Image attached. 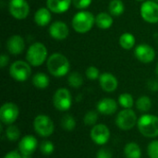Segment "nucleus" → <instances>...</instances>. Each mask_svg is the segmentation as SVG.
Returning a JSON list of instances; mask_svg holds the SVG:
<instances>
[{"mask_svg": "<svg viewBox=\"0 0 158 158\" xmlns=\"http://www.w3.org/2000/svg\"><path fill=\"white\" fill-rule=\"evenodd\" d=\"M154 1H156V2H158V0H154Z\"/></svg>", "mask_w": 158, "mask_h": 158, "instance_id": "79ce46f5", "label": "nucleus"}, {"mask_svg": "<svg viewBox=\"0 0 158 158\" xmlns=\"http://www.w3.org/2000/svg\"><path fill=\"white\" fill-rule=\"evenodd\" d=\"M147 87L152 92H157L158 91V81L156 80H150L147 82Z\"/></svg>", "mask_w": 158, "mask_h": 158, "instance_id": "e433bc0d", "label": "nucleus"}, {"mask_svg": "<svg viewBox=\"0 0 158 158\" xmlns=\"http://www.w3.org/2000/svg\"><path fill=\"white\" fill-rule=\"evenodd\" d=\"M95 24L99 29L107 30L113 24V18L109 13L100 12L95 17Z\"/></svg>", "mask_w": 158, "mask_h": 158, "instance_id": "412c9836", "label": "nucleus"}, {"mask_svg": "<svg viewBox=\"0 0 158 158\" xmlns=\"http://www.w3.org/2000/svg\"><path fill=\"white\" fill-rule=\"evenodd\" d=\"M31 81H32L33 86L37 89H40V90H44V89L47 88L49 86V83H50L49 77L43 72L36 73L32 77Z\"/></svg>", "mask_w": 158, "mask_h": 158, "instance_id": "5701e85b", "label": "nucleus"}, {"mask_svg": "<svg viewBox=\"0 0 158 158\" xmlns=\"http://www.w3.org/2000/svg\"><path fill=\"white\" fill-rule=\"evenodd\" d=\"M31 65L28 62L18 60L11 64L9 68V74L12 79L17 81H26L31 73Z\"/></svg>", "mask_w": 158, "mask_h": 158, "instance_id": "423d86ee", "label": "nucleus"}, {"mask_svg": "<svg viewBox=\"0 0 158 158\" xmlns=\"http://www.w3.org/2000/svg\"><path fill=\"white\" fill-rule=\"evenodd\" d=\"M68 82L69 86L72 88H80L83 84V79L78 71H74L69 75Z\"/></svg>", "mask_w": 158, "mask_h": 158, "instance_id": "c756f323", "label": "nucleus"}, {"mask_svg": "<svg viewBox=\"0 0 158 158\" xmlns=\"http://www.w3.org/2000/svg\"><path fill=\"white\" fill-rule=\"evenodd\" d=\"M38 141L33 135L23 136L19 143V151L22 158H31L33 153L37 149Z\"/></svg>", "mask_w": 158, "mask_h": 158, "instance_id": "9b49d317", "label": "nucleus"}, {"mask_svg": "<svg viewBox=\"0 0 158 158\" xmlns=\"http://www.w3.org/2000/svg\"><path fill=\"white\" fill-rule=\"evenodd\" d=\"M97 120H98V114L96 111H94V110L88 111L85 114L84 118H83L84 124L86 126H94L96 125Z\"/></svg>", "mask_w": 158, "mask_h": 158, "instance_id": "7c9ffc66", "label": "nucleus"}, {"mask_svg": "<svg viewBox=\"0 0 158 158\" xmlns=\"http://www.w3.org/2000/svg\"><path fill=\"white\" fill-rule=\"evenodd\" d=\"M7 51L14 56L20 55L25 48V42L23 38L19 34H14L10 36L6 44Z\"/></svg>", "mask_w": 158, "mask_h": 158, "instance_id": "dca6fc26", "label": "nucleus"}, {"mask_svg": "<svg viewBox=\"0 0 158 158\" xmlns=\"http://www.w3.org/2000/svg\"><path fill=\"white\" fill-rule=\"evenodd\" d=\"M26 59L32 67H39L43 65L47 59V48L40 42L31 44L26 53Z\"/></svg>", "mask_w": 158, "mask_h": 158, "instance_id": "20e7f679", "label": "nucleus"}, {"mask_svg": "<svg viewBox=\"0 0 158 158\" xmlns=\"http://www.w3.org/2000/svg\"><path fill=\"white\" fill-rule=\"evenodd\" d=\"M141 16L143 20L148 23L158 22V4L156 1H144L140 9Z\"/></svg>", "mask_w": 158, "mask_h": 158, "instance_id": "9d476101", "label": "nucleus"}, {"mask_svg": "<svg viewBox=\"0 0 158 158\" xmlns=\"http://www.w3.org/2000/svg\"><path fill=\"white\" fill-rule=\"evenodd\" d=\"M124 156L126 158H141L142 149L137 143H128L124 147Z\"/></svg>", "mask_w": 158, "mask_h": 158, "instance_id": "4be33fe9", "label": "nucleus"}, {"mask_svg": "<svg viewBox=\"0 0 158 158\" xmlns=\"http://www.w3.org/2000/svg\"><path fill=\"white\" fill-rule=\"evenodd\" d=\"M72 0H46V6L51 12L60 14L69 10Z\"/></svg>", "mask_w": 158, "mask_h": 158, "instance_id": "6ab92c4d", "label": "nucleus"}, {"mask_svg": "<svg viewBox=\"0 0 158 158\" xmlns=\"http://www.w3.org/2000/svg\"><path fill=\"white\" fill-rule=\"evenodd\" d=\"M134 56L140 62L147 64L154 61L156 57V51L151 45L147 44H141L135 47Z\"/></svg>", "mask_w": 158, "mask_h": 158, "instance_id": "4468645a", "label": "nucleus"}, {"mask_svg": "<svg viewBox=\"0 0 158 158\" xmlns=\"http://www.w3.org/2000/svg\"><path fill=\"white\" fill-rule=\"evenodd\" d=\"M5 135L6 139L10 142H16L20 137V131L18 126L11 124L6 126V129L5 131Z\"/></svg>", "mask_w": 158, "mask_h": 158, "instance_id": "a878e982", "label": "nucleus"}, {"mask_svg": "<svg viewBox=\"0 0 158 158\" xmlns=\"http://www.w3.org/2000/svg\"><path fill=\"white\" fill-rule=\"evenodd\" d=\"M19 115V107L14 103H5L0 108V120L3 124L6 126L14 124V122L18 119Z\"/></svg>", "mask_w": 158, "mask_h": 158, "instance_id": "1a4fd4ad", "label": "nucleus"}, {"mask_svg": "<svg viewBox=\"0 0 158 158\" xmlns=\"http://www.w3.org/2000/svg\"><path fill=\"white\" fill-rule=\"evenodd\" d=\"M61 127L66 131H72L76 128V119L71 115L67 114L61 118Z\"/></svg>", "mask_w": 158, "mask_h": 158, "instance_id": "cd10ccee", "label": "nucleus"}, {"mask_svg": "<svg viewBox=\"0 0 158 158\" xmlns=\"http://www.w3.org/2000/svg\"><path fill=\"white\" fill-rule=\"evenodd\" d=\"M72 28L78 33H86L92 30L95 24L94 15L87 10H81L72 18Z\"/></svg>", "mask_w": 158, "mask_h": 158, "instance_id": "f03ea898", "label": "nucleus"}, {"mask_svg": "<svg viewBox=\"0 0 158 158\" xmlns=\"http://www.w3.org/2000/svg\"><path fill=\"white\" fill-rule=\"evenodd\" d=\"M119 44L125 50H131L135 45V37L131 32H124L119 37Z\"/></svg>", "mask_w": 158, "mask_h": 158, "instance_id": "b1692460", "label": "nucleus"}, {"mask_svg": "<svg viewBox=\"0 0 158 158\" xmlns=\"http://www.w3.org/2000/svg\"><path fill=\"white\" fill-rule=\"evenodd\" d=\"M96 158H112V153L107 148H101L96 154Z\"/></svg>", "mask_w": 158, "mask_h": 158, "instance_id": "c9c22d12", "label": "nucleus"}, {"mask_svg": "<svg viewBox=\"0 0 158 158\" xmlns=\"http://www.w3.org/2000/svg\"><path fill=\"white\" fill-rule=\"evenodd\" d=\"M33 129L34 131L43 138L51 136L55 131V125L53 120L47 115H38L34 118L33 120Z\"/></svg>", "mask_w": 158, "mask_h": 158, "instance_id": "39448f33", "label": "nucleus"}, {"mask_svg": "<svg viewBox=\"0 0 158 158\" xmlns=\"http://www.w3.org/2000/svg\"><path fill=\"white\" fill-rule=\"evenodd\" d=\"M8 9L11 16L17 19H24L30 13V6L26 0H10Z\"/></svg>", "mask_w": 158, "mask_h": 158, "instance_id": "f8f14e48", "label": "nucleus"}, {"mask_svg": "<svg viewBox=\"0 0 158 158\" xmlns=\"http://www.w3.org/2000/svg\"><path fill=\"white\" fill-rule=\"evenodd\" d=\"M156 75H157L158 77V63L157 65H156Z\"/></svg>", "mask_w": 158, "mask_h": 158, "instance_id": "ea45409f", "label": "nucleus"}, {"mask_svg": "<svg viewBox=\"0 0 158 158\" xmlns=\"http://www.w3.org/2000/svg\"><path fill=\"white\" fill-rule=\"evenodd\" d=\"M85 75L86 77L89 79V80H92V81H94L96 79H99L100 77V72H99V69L94 66H90L86 69V71H85Z\"/></svg>", "mask_w": 158, "mask_h": 158, "instance_id": "72a5a7b5", "label": "nucleus"}, {"mask_svg": "<svg viewBox=\"0 0 158 158\" xmlns=\"http://www.w3.org/2000/svg\"><path fill=\"white\" fill-rule=\"evenodd\" d=\"M39 148H40L41 153L44 156H50L55 151V145L50 141H43L41 143Z\"/></svg>", "mask_w": 158, "mask_h": 158, "instance_id": "2f4dec72", "label": "nucleus"}, {"mask_svg": "<svg viewBox=\"0 0 158 158\" xmlns=\"http://www.w3.org/2000/svg\"><path fill=\"white\" fill-rule=\"evenodd\" d=\"M53 104L56 110L65 112L72 106V96L70 92L66 88L57 89L53 96Z\"/></svg>", "mask_w": 158, "mask_h": 158, "instance_id": "0eeeda50", "label": "nucleus"}, {"mask_svg": "<svg viewBox=\"0 0 158 158\" xmlns=\"http://www.w3.org/2000/svg\"><path fill=\"white\" fill-rule=\"evenodd\" d=\"M48 31H49L50 36L53 39L57 40V41L65 40L69 33V30L68 25L65 22L59 21V20L53 22L50 25Z\"/></svg>", "mask_w": 158, "mask_h": 158, "instance_id": "2eb2a0df", "label": "nucleus"}, {"mask_svg": "<svg viewBox=\"0 0 158 158\" xmlns=\"http://www.w3.org/2000/svg\"><path fill=\"white\" fill-rule=\"evenodd\" d=\"M51 19L52 15L48 7H40L34 14V22L40 27H44L48 25Z\"/></svg>", "mask_w": 158, "mask_h": 158, "instance_id": "aec40b11", "label": "nucleus"}, {"mask_svg": "<svg viewBox=\"0 0 158 158\" xmlns=\"http://www.w3.org/2000/svg\"><path fill=\"white\" fill-rule=\"evenodd\" d=\"M90 135L95 144L104 145L110 139V131L105 124H96L91 130Z\"/></svg>", "mask_w": 158, "mask_h": 158, "instance_id": "ddd939ff", "label": "nucleus"}, {"mask_svg": "<svg viewBox=\"0 0 158 158\" xmlns=\"http://www.w3.org/2000/svg\"><path fill=\"white\" fill-rule=\"evenodd\" d=\"M136 107L141 112H148L152 107V101L148 96L143 95L137 99Z\"/></svg>", "mask_w": 158, "mask_h": 158, "instance_id": "bb28decb", "label": "nucleus"}, {"mask_svg": "<svg viewBox=\"0 0 158 158\" xmlns=\"http://www.w3.org/2000/svg\"><path fill=\"white\" fill-rule=\"evenodd\" d=\"M147 155L150 158H158V140H155L148 144Z\"/></svg>", "mask_w": 158, "mask_h": 158, "instance_id": "473e14b6", "label": "nucleus"}, {"mask_svg": "<svg viewBox=\"0 0 158 158\" xmlns=\"http://www.w3.org/2000/svg\"><path fill=\"white\" fill-rule=\"evenodd\" d=\"M99 83L103 91L106 93H113L118 86V79L110 72H104L99 77Z\"/></svg>", "mask_w": 158, "mask_h": 158, "instance_id": "f3484780", "label": "nucleus"}, {"mask_svg": "<svg viewBox=\"0 0 158 158\" xmlns=\"http://www.w3.org/2000/svg\"><path fill=\"white\" fill-rule=\"evenodd\" d=\"M136 1H138V2H143V1H145V0H136Z\"/></svg>", "mask_w": 158, "mask_h": 158, "instance_id": "a19ab883", "label": "nucleus"}, {"mask_svg": "<svg viewBox=\"0 0 158 158\" xmlns=\"http://www.w3.org/2000/svg\"><path fill=\"white\" fill-rule=\"evenodd\" d=\"M3 158H22V156L19 153V151L13 150V151H10V152L6 153Z\"/></svg>", "mask_w": 158, "mask_h": 158, "instance_id": "4c0bfd02", "label": "nucleus"}, {"mask_svg": "<svg viewBox=\"0 0 158 158\" xmlns=\"http://www.w3.org/2000/svg\"><path fill=\"white\" fill-rule=\"evenodd\" d=\"M108 11L111 16H121L125 11V6L121 0H112L108 5Z\"/></svg>", "mask_w": 158, "mask_h": 158, "instance_id": "393cba45", "label": "nucleus"}, {"mask_svg": "<svg viewBox=\"0 0 158 158\" xmlns=\"http://www.w3.org/2000/svg\"><path fill=\"white\" fill-rule=\"evenodd\" d=\"M138 118L136 113L131 109L121 110L116 118V125L122 131H130L137 125Z\"/></svg>", "mask_w": 158, "mask_h": 158, "instance_id": "6e6552de", "label": "nucleus"}, {"mask_svg": "<svg viewBox=\"0 0 158 158\" xmlns=\"http://www.w3.org/2000/svg\"><path fill=\"white\" fill-rule=\"evenodd\" d=\"M118 104L120 106H122L125 109H130L134 105V100L133 97L131 94L129 93H124L121 94L118 96Z\"/></svg>", "mask_w": 158, "mask_h": 158, "instance_id": "c85d7f7f", "label": "nucleus"}, {"mask_svg": "<svg viewBox=\"0 0 158 158\" xmlns=\"http://www.w3.org/2000/svg\"><path fill=\"white\" fill-rule=\"evenodd\" d=\"M8 61H9V57L6 55H5V54L1 55V56H0V67L2 69H4L7 65Z\"/></svg>", "mask_w": 158, "mask_h": 158, "instance_id": "58836bf2", "label": "nucleus"}, {"mask_svg": "<svg viewBox=\"0 0 158 158\" xmlns=\"http://www.w3.org/2000/svg\"><path fill=\"white\" fill-rule=\"evenodd\" d=\"M96 108L100 114L105 116H110L117 112L118 103L113 98H103L97 103Z\"/></svg>", "mask_w": 158, "mask_h": 158, "instance_id": "a211bd4d", "label": "nucleus"}, {"mask_svg": "<svg viewBox=\"0 0 158 158\" xmlns=\"http://www.w3.org/2000/svg\"><path fill=\"white\" fill-rule=\"evenodd\" d=\"M137 127L140 133L146 138L158 137V117L144 114L138 118Z\"/></svg>", "mask_w": 158, "mask_h": 158, "instance_id": "7ed1b4c3", "label": "nucleus"}, {"mask_svg": "<svg viewBox=\"0 0 158 158\" xmlns=\"http://www.w3.org/2000/svg\"><path fill=\"white\" fill-rule=\"evenodd\" d=\"M72 4L76 8L83 10L92 4V0H72Z\"/></svg>", "mask_w": 158, "mask_h": 158, "instance_id": "f704fd0d", "label": "nucleus"}, {"mask_svg": "<svg viewBox=\"0 0 158 158\" xmlns=\"http://www.w3.org/2000/svg\"><path fill=\"white\" fill-rule=\"evenodd\" d=\"M46 66L49 73L56 78L66 76L69 73L70 68L69 61L67 56L59 53L52 54L47 58Z\"/></svg>", "mask_w": 158, "mask_h": 158, "instance_id": "f257e3e1", "label": "nucleus"}]
</instances>
